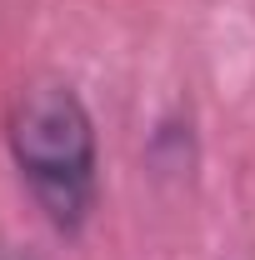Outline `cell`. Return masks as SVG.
<instances>
[{"mask_svg":"<svg viewBox=\"0 0 255 260\" xmlns=\"http://www.w3.org/2000/svg\"><path fill=\"white\" fill-rule=\"evenodd\" d=\"M5 145H10L20 180L30 185L35 205L45 210V220L75 235L90 220L100 185L95 120H90L80 90L55 75L25 80L5 115Z\"/></svg>","mask_w":255,"mask_h":260,"instance_id":"cell-1","label":"cell"},{"mask_svg":"<svg viewBox=\"0 0 255 260\" xmlns=\"http://www.w3.org/2000/svg\"><path fill=\"white\" fill-rule=\"evenodd\" d=\"M0 260H35V255H25V250H15V245H0Z\"/></svg>","mask_w":255,"mask_h":260,"instance_id":"cell-2","label":"cell"}]
</instances>
